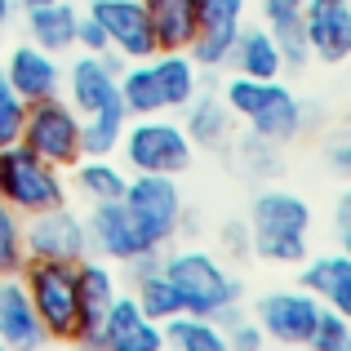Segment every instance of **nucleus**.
<instances>
[{
	"label": "nucleus",
	"instance_id": "1",
	"mask_svg": "<svg viewBox=\"0 0 351 351\" xmlns=\"http://www.w3.org/2000/svg\"><path fill=\"white\" fill-rule=\"evenodd\" d=\"M249 249L263 263L302 267L311 258V205L298 191L267 187L249 205Z\"/></svg>",
	"mask_w": 351,
	"mask_h": 351
},
{
	"label": "nucleus",
	"instance_id": "2",
	"mask_svg": "<svg viewBox=\"0 0 351 351\" xmlns=\"http://www.w3.org/2000/svg\"><path fill=\"white\" fill-rule=\"evenodd\" d=\"M223 103L232 107V116H240L249 125V134L267 138V143L285 147L293 143V138L307 129V107H302V98L293 94L289 85H280V76L276 80H254V76H227L223 85Z\"/></svg>",
	"mask_w": 351,
	"mask_h": 351
},
{
	"label": "nucleus",
	"instance_id": "3",
	"mask_svg": "<svg viewBox=\"0 0 351 351\" xmlns=\"http://www.w3.org/2000/svg\"><path fill=\"white\" fill-rule=\"evenodd\" d=\"M160 271L165 280L178 289L182 311L191 316H209L214 320L223 307L245 298V280H236L214 254L205 249H178V254H160Z\"/></svg>",
	"mask_w": 351,
	"mask_h": 351
},
{
	"label": "nucleus",
	"instance_id": "4",
	"mask_svg": "<svg viewBox=\"0 0 351 351\" xmlns=\"http://www.w3.org/2000/svg\"><path fill=\"white\" fill-rule=\"evenodd\" d=\"M120 156L134 173H187L196 160L182 120H173L169 112L160 116H129L125 134H120Z\"/></svg>",
	"mask_w": 351,
	"mask_h": 351
},
{
	"label": "nucleus",
	"instance_id": "5",
	"mask_svg": "<svg viewBox=\"0 0 351 351\" xmlns=\"http://www.w3.org/2000/svg\"><path fill=\"white\" fill-rule=\"evenodd\" d=\"M120 205L129 209L138 236L147 240V249H165L173 245L187 223V205H182V191L173 182V173H134L125 182V196Z\"/></svg>",
	"mask_w": 351,
	"mask_h": 351
},
{
	"label": "nucleus",
	"instance_id": "6",
	"mask_svg": "<svg viewBox=\"0 0 351 351\" xmlns=\"http://www.w3.org/2000/svg\"><path fill=\"white\" fill-rule=\"evenodd\" d=\"M0 200L9 209H18L23 218L40 214V209H53V205H67L62 169H53L36 152H27L23 143L0 147Z\"/></svg>",
	"mask_w": 351,
	"mask_h": 351
},
{
	"label": "nucleus",
	"instance_id": "7",
	"mask_svg": "<svg viewBox=\"0 0 351 351\" xmlns=\"http://www.w3.org/2000/svg\"><path fill=\"white\" fill-rule=\"evenodd\" d=\"M23 285L36 307V320L45 325L49 343H71L76 334V263H49V258H27Z\"/></svg>",
	"mask_w": 351,
	"mask_h": 351
},
{
	"label": "nucleus",
	"instance_id": "8",
	"mask_svg": "<svg viewBox=\"0 0 351 351\" xmlns=\"http://www.w3.org/2000/svg\"><path fill=\"white\" fill-rule=\"evenodd\" d=\"M18 143H23L27 152H36L40 160H49L53 169H71V165L85 156V147H80V112L71 103H62V94L27 103Z\"/></svg>",
	"mask_w": 351,
	"mask_h": 351
},
{
	"label": "nucleus",
	"instance_id": "9",
	"mask_svg": "<svg viewBox=\"0 0 351 351\" xmlns=\"http://www.w3.org/2000/svg\"><path fill=\"white\" fill-rule=\"evenodd\" d=\"M320 307L325 302L316 298L311 289H271L254 302V325L263 329L271 343H285V347H307L311 329L320 320Z\"/></svg>",
	"mask_w": 351,
	"mask_h": 351
},
{
	"label": "nucleus",
	"instance_id": "10",
	"mask_svg": "<svg viewBox=\"0 0 351 351\" xmlns=\"http://www.w3.org/2000/svg\"><path fill=\"white\" fill-rule=\"evenodd\" d=\"M23 240H27V258H49V263H80V258H89L85 218L71 205H53V209L23 218Z\"/></svg>",
	"mask_w": 351,
	"mask_h": 351
},
{
	"label": "nucleus",
	"instance_id": "11",
	"mask_svg": "<svg viewBox=\"0 0 351 351\" xmlns=\"http://www.w3.org/2000/svg\"><path fill=\"white\" fill-rule=\"evenodd\" d=\"M116 271L103 258H80L76 263V334L71 343L85 351H103V316L116 302Z\"/></svg>",
	"mask_w": 351,
	"mask_h": 351
},
{
	"label": "nucleus",
	"instance_id": "12",
	"mask_svg": "<svg viewBox=\"0 0 351 351\" xmlns=\"http://www.w3.org/2000/svg\"><path fill=\"white\" fill-rule=\"evenodd\" d=\"M120 67H125V58H116V53H85L80 49V58L62 67L67 103L80 116L107 112V107H125L120 103Z\"/></svg>",
	"mask_w": 351,
	"mask_h": 351
},
{
	"label": "nucleus",
	"instance_id": "13",
	"mask_svg": "<svg viewBox=\"0 0 351 351\" xmlns=\"http://www.w3.org/2000/svg\"><path fill=\"white\" fill-rule=\"evenodd\" d=\"M89 14L103 23L107 45H112L116 58L138 62V58H152V53L160 49L143 0H89Z\"/></svg>",
	"mask_w": 351,
	"mask_h": 351
},
{
	"label": "nucleus",
	"instance_id": "14",
	"mask_svg": "<svg viewBox=\"0 0 351 351\" xmlns=\"http://www.w3.org/2000/svg\"><path fill=\"white\" fill-rule=\"evenodd\" d=\"M249 14V0H200V27H196V40L187 45L191 62L196 67H223L227 49L236 45L240 27H245Z\"/></svg>",
	"mask_w": 351,
	"mask_h": 351
},
{
	"label": "nucleus",
	"instance_id": "15",
	"mask_svg": "<svg viewBox=\"0 0 351 351\" xmlns=\"http://www.w3.org/2000/svg\"><path fill=\"white\" fill-rule=\"evenodd\" d=\"M85 236H89V254H98L103 263H134L138 254H147V240L138 236L134 218L120 200H103V205H89L85 218Z\"/></svg>",
	"mask_w": 351,
	"mask_h": 351
},
{
	"label": "nucleus",
	"instance_id": "16",
	"mask_svg": "<svg viewBox=\"0 0 351 351\" xmlns=\"http://www.w3.org/2000/svg\"><path fill=\"white\" fill-rule=\"evenodd\" d=\"M302 32L307 49L320 62L351 58V0H307L302 5Z\"/></svg>",
	"mask_w": 351,
	"mask_h": 351
},
{
	"label": "nucleus",
	"instance_id": "17",
	"mask_svg": "<svg viewBox=\"0 0 351 351\" xmlns=\"http://www.w3.org/2000/svg\"><path fill=\"white\" fill-rule=\"evenodd\" d=\"M0 67H5V80L14 85V94L23 98V103H40V98L62 94V58L49 53V49H40V45H32V40L18 45Z\"/></svg>",
	"mask_w": 351,
	"mask_h": 351
},
{
	"label": "nucleus",
	"instance_id": "18",
	"mask_svg": "<svg viewBox=\"0 0 351 351\" xmlns=\"http://www.w3.org/2000/svg\"><path fill=\"white\" fill-rule=\"evenodd\" d=\"M49 343L45 325L36 320V307L27 298L23 276H0V347L14 351H36Z\"/></svg>",
	"mask_w": 351,
	"mask_h": 351
},
{
	"label": "nucleus",
	"instance_id": "19",
	"mask_svg": "<svg viewBox=\"0 0 351 351\" xmlns=\"http://www.w3.org/2000/svg\"><path fill=\"white\" fill-rule=\"evenodd\" d=\"M165 334L152 316L134 302V293H116L112 311L103 316V351H160Z\"/></svg>",
	"mask_w": 351,
	"mask_h": 351
},
{
	"label": "nucleus",
	"instance_id": "20",
	"mask_svg": "<svg viewBox=\"0 0 351 351\" xmlns=\"http://www.w3.org/2000/svg\"><path fill=\"white\" fill-rule=\"evenodd\" d=\"M27 23V40L40 45L49 53H71L76 49V27H80V9L71 0H45V5H27L23 9Z\"/></svg>",
	"mask_w": 351,
	"mask_h": 351
},
{
	"label": "nucleus",
	"instance_id": "21",
	"mask_svg": "<svg viewBox=\"0 0 351 351\" xmlns=\"http://www.w3.org/2000/svg\"><path fill=\"white\" fill-rule=\"evenodd\" d=\"M298 285L311 289L325 307H334L338 316H347V325H351V258L343 249H338V254H325V258H307Z\"/></svg>",
	"mask_w": 351,
	"mask_h": 351
},
{
	"label": "nucleus",
	"instance_id": "22",
	"mask_svg": "<svg viewBox=\"0 0 351 351\" xmlns=\"http://www.w3.org/2000/svg\"><path fill=\"white\" fill-rule=\"evenodd\" d=\"M232 107L223 103V94H200L182 107V129H187L191 147H205V152H227L232 147Z\"/></svg>",
	"mask_w": 351,
	"mask_h": 351
},
{
	"label": "nucleus",
	"instance_id": "23",
	"mask_svg": "<svg viewBox=\"0 0 351 351\" xmlns=\"http://www.w3.org/2000/svg\"><path fill=\"white\" fill-rule=\"evenodd\" d=\"M227 71H236V76H254V80H276L285 71V58H280V49H276V40H271V32L267 27H240V36H236V45L227 49V62H223Z\"/></svg>",
	"mask_w": 351,
	"mask_h": 351
},
{
	"label": "nucleus",
	"instance_id": "24",
	"mask_svg": "<svg viewBox=\"0 0 351 351\" xmlns=\"http://www.w3.org/2000/svg\"><path fill=\"white\" fill-rule=\"evenodd\" d=\"M147 62H152V76L160 85L165 112H182L200 89V67L191 62V53L187 49H156Z\"/></svg>",
	"mask_w": 351,
	"mask_h": 351
},
{
	"label": "nucleus",
	"instance_id": "25",
	"mask_svg": "<svg viewBox=\"0 0 351 351\" xmlns=\"http://www.w3.org/2000/svg\"><path fill=\"white\" fill-rule=\"evenodd\" d=\"M160 49H187L200 27V0H143Z\"/></svg>",
	"mask_w": 351,
	"mask_h": 351
},
{
	"label": "nucleus",
	"instance_id": "26",
	"mask_svg": "<svg viewBox=\"0 0 351 351\" xmlns=\"http://www.w3.org/2000/svg\"><path fill=\"white\" fill-rule=\"evenodd\" d=\"M67 173H71V187H76L89 205L120 200V196H125V182H129V173L120 169L112 156H80Z\"/></svg>",
	"mask_w": 351,
	"mask_h": 351
},
{
	"label": "nucleus",
	"instance_id": "27",
	"mask_svg": "<svg viewBox=\"0 0 351 351\" xmlns=\"http://www.w3.org/2000/svg\"><path fill=\"white\" fill-rule=\"evenodd\" d=\"M160 334H165V347H178V351H227V329L209 316H191V311L160 320Z\"/></svg>",
	"mask_w": 351,
	"mask_h": 351
},
{
	"label": "nucleus",
	"instance_id": "28",
	"mask_svg": "<svg viewBox=\"0 0 351 351\" xmlns=\"http://www.w3.org/2000/svg\"><path fill=\"white\" fill-rule=\"evenodd\" d=\"M125 125H129L125 107H107V112L80 116V147H85V156H116Z\"/></svg>",
	"mask_w": 351,
	"mask_h": 351
},
{
	"label": "nucleus",
	"instance_id": "29",
	"mask_svg": "<svg viewBox=\"0 0 351 351\" xmlns=\"http://www.w3.org/2000/svg\"><path fill=\"white\" fill-rule=\"evenodd\" d=\"M134 302L143 307V316H152V320H156V325L182 311V298H178V289H173V285L165 280V271H160V267L134 280Z\"/></svg>",
	"mask_w": 351,
	"mask_h": 351
},
{
	"label": "nucleus",
	"instance_id": "30",
	"mask_svg": "<svg viewBox=\"0 0 351 351\" xmlns=\"http://www.w3.org/2000/svg\"><path fill=\"white\" fill-rule=\"evenodd\" d=\"M27 263V240H23V214L0 200V276H18Z\"/></svg>",
	"mask_w": 351,
	"mask_h": 351
},
{
	"label": "nucleus",
	"instance_id": "31",
	"mask_svg": "<svg viewBox=\"0 0 351 351\" xmlns=\"http://www.w3.org/2000/svg\"><path fill=\"white\" fill-rule=\"evenodd\" d=\"M311 351H351V325L347 316H338L334 307H320V320L307 338Z\"/></svg>",
	"mask_w": 351,
	"mask_h": 351
},
{
	"label": "nucleus",
	"instance_id": "32",
	"mask_svg": "<svg viewBox=\"0 0 351 351\" xmlns=\"http://www.w3.org/2000/svg\"><path fill=\"white\" fill-rule=\"evenodd\" d=\"M23 112H27V103L14 94V85L5 80V67H0V147L18 143V134H23Z\"/></svg>",
	"mask_w": 351,
	"mask_h": 351
},
{
	"label": "nucleus",
	"instance_id": "33",
	"mask_svg": "<svg viewBox=\"0 0 351 351\" xmlns=\"http://www.w3.org/2000/svg\"><path fill=\"white\" fill-rule=\"evenodd\" d=\"M240 160H245L249 169L258 173V178H267V173H280V152H276V143H267V138H258V134L240 138Z\"/></svg>",
	"mask_w": 351,
	"mask_h": 351
},
{
	"label": "nucleus",
	"instance_id": "34",
	"mask_svg": "<svg viewBox=\"0 0 351 351\" xmlns=\"http://www.w3.org/2000/svg\"><path fill=\"white\" fill-rule=\"evenodd\" d=\"M76 49H85V53H112V45H107V32H103V23H98L94 14H80Z\"/></svg>",
	"mask_w": 351,
	"mask_h": 351
},
{
	"label": "nucleus",
	"instance_id": "35",
	"mask_svg": "<svg viewBox=\"0 0 351 351\" xmlns=\"http://www.w3.org/2000/svg\"><path fill=\"white\" fill-rule=\"evenodd\" d=\"M325 165H329V169H334L343 182H351V129H343V134L329 138V147H325Z\"/></svg>",
	"mask_w": 351,
	"mask_h": 351
},
{
	"label": "nucleus",
	"instance_id": "36",
	"mask_svg": "<svg viewBox=\"0 0 351 351\" xmlns=\"http://www.w3.org/2000/svg\"><path fill=\"white\" fill-rule=\"evenodd\" d=\"M263 5V27H280V23H298L307 0H258Z\"/></svg>",
	"mask_w": 351,
	"mask_h": 351
},
{
	"label": "nucleus",
	"instance_id": "37",
	"mask_svg": "<svg viewBox=\"0 0 351 351\" xmlns=\"http://www.w3.org/2000/svg\"><path fill=\"white\" fill-rule=\"evenodd\" d=\"M267 343V334L254 325V316H245V320H236L232 329H227V347H236V351H258Z\"/></svg>",
	"mask_w": 351,
	"mask_h": 351
},
{
	"label": "nucleus",
	"instance_id": "38",
	"mask_svg": "<svg viewBox=\"0 0 351 351\" xmlns=\"http://www.w3.org/2000/svg\"><path fill=\"white\" fill-rule=\"evenodd\" d=\"M223 245H227L232 258H254V249H249V227H240V223L223 227Z\"/></svg>",
	"mask_w": 351,
	"mask_h": 351
},
{
	"label": "nucleus",
	"instance_id": "39",
	"mask_svg": "<svg viewBox=\"0 0 351 351\" xmlns=\"http://www.w3.org/2000/svg\"><path fill=\"white\" fill-rule=\"evenodd\" d=\"M347 223H351V191L338 200V214H334V227H347Z\"/></svg>",
	"mask_w": 351,
	"mask_h": 351
},
{
	"label": "nucleus",
	"instance_id": "40",
	"mask_svg": "<svg viewBox=\"0 0 351 351\" xmlns=\"http://www.w3.org/2000/svg\"><path fill=\"white\" fill-rule=\"evenodd\" d=\"M14 9H18V0H0V27L14 18Z\"/></svg>",
	"mask_w": 351,
	"mask_h": 351
},
{
	"label": "nucleus",
	"instance_id": "41",
	"mask_svg": "<svg viewBox=\"0 0 351 351\" xmlns=\"http://www.w3.org/2000/svg\"><path fill=\"white\" fill-rule=\"evenodd\" d=\"M338 245H343V254L351 258V223H347V227H338Z\"/></svg>",
	"mask_w": 351,
	"mask_h": 351
},
{
	"label": "nucleus",
	"instance_id": "42",
	"mask_svg": "<svg viewBox=\"0 0 351 351\" xmlns=\"http://www.w3.org/2000/svg\"><path fill=\"white\" fill-rule=\"evenodd\" d=\"M18 5H23V9H27V5H45V0H18Z\"/></svg>",
	"mask_w": 351,
	"mask_h": 351
}]
</instances>
